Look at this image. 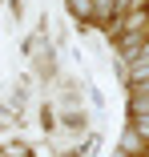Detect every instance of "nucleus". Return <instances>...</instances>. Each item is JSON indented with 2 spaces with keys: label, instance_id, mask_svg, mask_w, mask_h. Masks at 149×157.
Instances as JSON below:
<instances>
[{
  "label": "nucleus",
  "instance_id": "1",
  "mask_svg": "<svg viewBox=\"0 0 149 157\" xmlns=\"http://www.w3.org/2000/svg\"><path fill=\"white\" fill-rule=\"evenodd\" d=\"M137 133L149 141V113H137Z\"/></svg>",
  "mask_w": 149,
  "mask_h": 157
},
{
  "label": "nucleus",
  "instance_id": "2",
  "mask_svg": "<svg viewBox=\"0 0 149 157\" xmlns=\"http://www.w3.org/2000/svg\"><path fill=\"white\" fill-rule=\"evenodd\" d=\"M137 101H149V81H145V85L137 89Z\"/></svg>",
  "mask_w": 149,
  "mask_h": 157
}]
</instances>
